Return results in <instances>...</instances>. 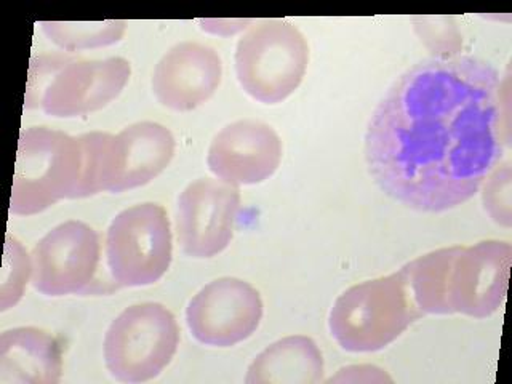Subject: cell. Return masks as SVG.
I'll return each mask as SVG.
<instances>
[{"instance_id": "obj_1", "label": "cell", "mask_w": 512, "mask_h": 384, "mask_svg": "<svg viewBox=\"0 0 512 384\" xmlns=\"http://www.w3.org/2000/svg\"><path fill=\"white\" fill-rule=\"evenodd\" d=\"M500 72L476 56L431 58L394 82L373 112L365 157L376 184L418 212L468 202L504 151Z\"/></svg>"}, {"instance_id": "obj_2", "label": "cell", "mask_w": 512, "mask_h": 384, "mask_svg": "<svg viewBox=\"0 0 512 384\" xmlns=\"http://www.w3.org/2000/svg\"><path fill=\"white\" fill-rule=\"evenodd\" d=\"M423 316L402 268L348 288L333 304L328 327L346 351L375 352L396 341Z\"/></svg>"}, {"instance_id": "obj_3", "label": "cell", "mask_w": 512, "mask_h": 384, "mask_svg": "<svg viewBox=\"0 0 512 384\" xmlns=\"http://www.w3.org/2000/svg\"><path fill=\"white\" fill-rule=\"evenodd\" d=\"M82 180L80 136L47 127L26 128L18 141L10 212L37 215L61 199H80Z\"/></svg>"}, {"instance_id": "obj_4", "label": "cell", "mask_w": 512, "mask_h": 384, "mask_svg": "<svg viewBox=\"0 0 512 384\" xmlns=\"http://www.w3.org/2000/svg\"><path fill=\"white\" fill-rule=\"evenodd\" d=\"M308 61V42L300 29L285 20L263 21L237 44V79L253 100L282 103L300 87Z\"/></svg>"}, {"instance_id": "obj_5", "label": "cell", "mask_w": 512, "mask_h": 384, "mask_svg": "<svg viewBox=\"0 0 512 384\" xmlns=\"http://www.w3.org/2000/svg\"><path fill=\"white\" fill-rule=\"evenodd\" d=\"M64 63L58 56H47L45 63L39 58V82L26 93L28 108L40 106L53 117L85 116L116 100L132 74L130 63L119 56Z\"/></svg>"}, {"instance_id": "obj_6", "label": "cell", "mask_w": 512, "mask_h": 384, "mask_svg": "<svg viewBox=\"0 0 512 384\" xmlns=\"http://www.w3.org/2000/svg\"><path fill=\"white\" fill-rule=\"evenodd\" d=\"M178 344L180 328L164 304H135L109 325L104 360L117 381L144 383L164 372Z\"/></svg>"}, {"instance_id": "obj_7", "label": "cell", "mask_w": 512, "mask_h": 384, "mask_svg": "<svg viewBox=\"0 0 512 384\" xmlns=\"http://www.w3.org/2000/svg\"><path fill=\"white\" fill-rule=\"evenodd\" d=\"M106 256L112 279L120 287L156 284L170 268L173 256L165 208L146 202L120 212L108 229Z\"/></svg>"}, {"instance_id": "obj_8", "label": "cell", "mask_w": 512, "mask_h": 384, "mask_svg": "<svg viewBox=\"0 0 512 384\" xmlns=\"http://www.w3.org/2000/svg\"><path fill=\"white\" fill-rule=\"evenodd\" d=\"M263 319V301L255 287L223 277L205 285L189 303L186 320L199 343L229 348L247 340Z\"/></svg>"}, {"instance_id": "obj_9", "label": "cell", "mask_w": 512, "mask_h": 384, "mask_svg": "<svg viewBox=\"0 0 512 384\" xmlns=\"http://www.w3.org/2000/svg\"><path fill=\"white\" fill-rule=\"evenodd\" d=\"M100 263V237L82 221H66L37 242L32 252V285L47 296L82 293Z\"/></svg>"}, {"instance_id": "obj_10", "label": "cell", "mask_w": 512, "mask_h": 384, "mask_svg": "<svg viewBox=\"0 0 512 384\" xmlns=\"http://www.w3.org/2000/svg\"><path fill=\"white\" fill-rule=\"evenodd\" d=\"M240 208L237 186L200 178L181 192L176 232L183 252L192 258H212L231 242Z\"/></svg>"}, {"instance_id": "obj_11", "label": "cell", "mask_w": 512, "mask_h": 384, "mask_svg": "<svg viewBox=\"0 0 512 384\" xmlns=\"http://www.w3.org/2000/svg\"><path fill=\"white\" fill-rule=\"evenodd\" d=\"M512 247L501 240H484L461 247L448 276L450 314L487 319L498 311L508 293Z\"/></svg>"}, {"instance_id": "obj_12", "label": "cell", "mask_w": 512, "mask_h": 384, "mask_svg": "<svg viewBox=\"0 0 512 384\" xmlns=\"http://www.w3.org/2000/svg\"><path fill=\"white\" fill-rule=\"evenodd\" d=\"M175 154V138L165 125L138 122L103 144V191L140 188L164 172Z\"/></svg>"}, {"instance_id": "obj_13", "label": "cell", "mask_w": 512, "mask_h": 384, "mask_svg": "<svg viewBox=\"0 0 512 384\" xmlns=\"http://www.w3.org/2000/svg\"><path fill=\"white\" fill-rule=\"evenodd\" d=\"M282 160V141L271 125L260 120H237L213 138L208 149L210 172L232 186L258 184L276 173Z\"/></svg>"}, {"instance_id": "obj_14", "label": "cell", "mask_w": 512, "mask_h": 384, "mask_svg": "<svg viewBox=\"0 0 512 384\" xmlns=\"http://www.w3.org/2000/svg\"><path fill=\"white\" fill-rule=\"evenodd\" d=\"M223 76V63L208 45L181 42L160 58L152 92L165 108L188 112L212 98Z\"/></svg>"}, {"instance_id": "obj_15", "label": "cell", "mask_w": 512, "mask_h": 384, "mask_svg": "<svg viewBox=\"0 0 512 384\" xmlns=\"http://www.w3.org/2000/svg\"><path fill=\"white\" fill-rule=\"evenodd\" d=\"M61 372L60 343L50 333L20 327L0 336V383L55 384Z\"/></svg>"}, {"instance_id": "obj_16", "label": "cell", "mask_w": 512, "mask_h": 384, "mask_svg": "<svg viewBox=\"0 0 512 384\" xmlns=\"http://www.w3.org/2000/svg\"><path fill=\"white\" fill-rule=\"evenodd\" d=\"M324 378V359L308 336H287L271 344L248 367L247 384H314Z\"/></svg>"}, {"instance_id": "obj_17", "label": "cell", "mask_w": 512, "mask_h": 384, "mask_svg": "<svg viewBox=\"0 0 512 384\" xmlns=\"http://www.w3.org/2000/svg\"><path fill=\"white\" fill-rule=\"evenodd\" d=\"M458 250L460 245L440 248L405 264L408 285L423 314H450L448 276Z\"/></svg>"}, {"instance_id": "obj_18", "label": "cell", "mask_w": 512, "mask_h": 384, "mask_svg": "<svg viewBox=\"0 0 512 384\" xmlns=\"http://www.w3.org/2000/svg\"><path fill=\"white\" fill-rule=\"evenodd\" d=\"M45 34L56 45L66 50L106 47L116 44L125 32V21H98V23H42Z\"/></svg>"}, {"instance_id": "obj_19", "label": "cell", "mask_w": 512, "mask_h": 384, "mask_svg": "<svg viewBox=\"0 0 512 384\" xmlns=\"http://www.w3.org/2000/svg\"><path fill=\"white\" fill-rule=\"evenodd\" d=\"M413 23L424 44L439 53L437 58L456 55L463 48V39L452 16H416Z\"/></svg>"}, {"instance_id": "obj_20", "label": "cell", "mask_w": 512, "mask_h": 384, "mask_svg": "<svg viewBox=\"0 0 512 384\" xmlns=\"http://www.w3.org/2000/svg\"><path fill=\"white\" fill-rule=\"evenodd\" d=\"M31 269V261L20 242L7 236L2 279V311L18 303L23 296L24 285L28 284Z\"/></svg>"}, {"instance_id": "obj_21", "label": "cell", "mask_w": 512, "mask_h": 384, "mask_svg": "<svg viewBox=\"0 0 512 384\" xmlns=\"http://www.w3.org/2000/svg\"><path fill=\"white\" fill-rule=\"evenodd\" d=\"M511 180L509 164L495 167L493 173L488 176L484 196H482L488 215L492 216L493 221L506 228L512 224Z\"/></svg>"}]
</instances>
